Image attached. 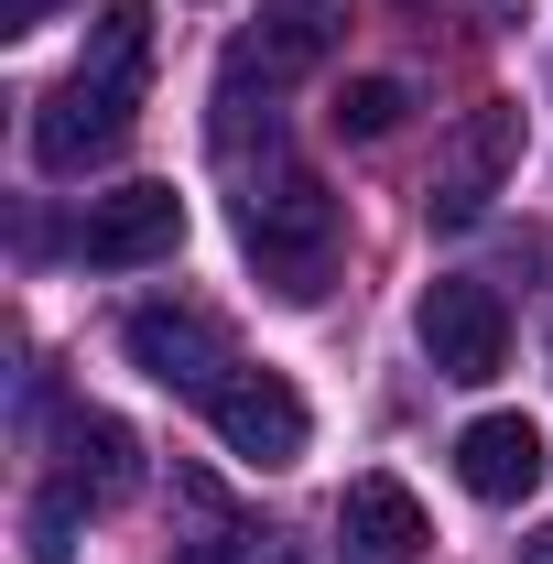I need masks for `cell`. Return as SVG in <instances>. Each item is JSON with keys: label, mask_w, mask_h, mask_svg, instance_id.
<instances>
[{"label": "cell", "mask_w": 553, "mask_h": 564, "mask_svg": "<svg viewBox=\"0 0 553 564\" xmlns=\"http://www.w3.org/2000/svg\"><path fill=\"white\" fill-rule=\"evenodd\" d=\"M141 76H152V11L141 0H109L98 33H87V66L33 109V163L44 174H98L141 120Z\"/></svg>", "instance_id": "obj_1"}, {"label": "cell", "mask_w": 553, "mask_h": 564, "mask_svg": "<svg viewBox=\"0 0 553 564\" xmlns=\"http://www.w3.org/2000/svg\"><path fill=\"white\" fill-rule=\"evenodd\" d=\"M239 239H250V261L272 293H326V261H337V196L272 152L261 174H239Z\"/></svg>", "instance_id": "obj_2"}, {"label": "cell", "mask_w": 553, "mask_h": 564, "mask_svg": "<svg viewBox=\"0 0 553 564\" xmlns=\"http://www.w3.org/2000/svg\"><path fill=\"white\" fill-rule=\"evenodd\" d=\"M510 163H521V98H478V109L445 131V152H434L423 207L445 217V228H467V217H488V196L510 185Z\"/></svg>", "instance_id": "obj_3"}, {"label": "cell", "mask_w": 553, "mask_h": 564, "mask_svg": "<svg viewBox=\"0 0 553 564\" xmlns=\"http://www.w3.org/2000/svg\"><path fill=\"white\" fill-rule=\"evenodd\" d=\"M207 423H217V445H228L239 467H293V456H304V434H315L304 391H293L282 369H250V358L207 391Z\"/></svg>", "instance_id": "obj_4"}, {"label": "cell", "mask_w": 553, "mask_h": 564, "mask_svg": "<svg viewBox=\"0 0 553 564\" xmlns=\"http://www.w3.org/2000/svg\"><path fill=\"white\" fill-rule=\"evenodd\" d=\"M174 250H185V196L174 185H109L76 217V261H98V272H152Z\"/></svg>", "instance_id": "obj_5"}, {"label": "cell", "mask_w": 553, "mask_h": 564, "mask_svg": "<svg viewBox=\"0 0 553 564\" xmlns=\"http://www.w3.org/2000/svg\"><path fill=\"white\" fill-rule=\"evenodd\" d=\"M413 337H423V358H434V380H499V358H510V304H499L488 282H423Z\"/></svg>", "instance_id": "obj_6"}, {"label": "cell", "mask_w": 553, "mask_h": 564, "mask_svg": "<svg viewBox=\"0 0 553 564\" xmlns=\"http://www.w3.org/2000/svg\"><path fill=\"white\" fill-rule=\"evenodd\" d=\"M120 348H131L141 380H163V391H196V402H207L217 380L239 369V358H228V326H217L207 304H141L131 326H120Z\"/></svg>", "instance_id": "obj_7"}, {"label": "cell", "mask_w": 553, "mask_h": 564, "mask_svg": "<svg viewBox=\"0 0 553 564\" xmlns=\"http://www.w3.org/2000/svg\"><path fill=\"white\" fill-rule=\"evenodd\" d=\"M347 11L358 0H261V33L228 55V76H261V87H293L304 66H326L347 33Z\"/></svg>", "instance_id": "obj_8"}, {"label": "cell", "mask_w": 553, "mask_h": 564, "mask_svg": "<svg viewBox=\"0 0 553 564\" xmlns=\"http://www.w3.org/2000/svg\"><path fill=\"white\" fill-rule=\"evenodd\" d=\"M55 489L76 499V510H120V499L141 489V445L120 413H66L55 423Z\"/></svg>", "instance_id": "obj_9"}, {"label": "cell", "mask_w": 553, "mask_h": 564, "mask_svg": "<svg viewBox=\"0 0 553 564\" xmlns=\"http://www.w3.org/2000/svg\"><path fill=\"white\" fill-rule=\"evenodd\" d=\"M456 478H467V499H488V510L532 499L543 489V423L532 413H478L456 434Z\"/></svg>", "instance_id": "obj_10"}, {"label": "cell", "mask_w": 553, "mask_h": 564, "mask_svg": "<svg viewBox=\"0 0 553 564\" xmlns=\"http://www.w3.org/2000/svg\"><path fill=\"white\" fill-rule=\"evenodd\" d=\"M337 532L358 564H413L423 543H434V521H423V499L402 489V478H358V489L337 499Z\"/></svg>", "instance_id": "obj_11"}, {"label": "cell", "mask_w": 553, "mask_h": 564, "mask_svg": "<svg viewBox=\"0 0 553 564\" xmlns=\"http://www.w3.org/2000/svg\"><path fill=\"white\" fill-rule=\"evenodd\" d=\"M174 532H185V554H196V564H228L239 543H250V521L228 510V489H217L207 467H174Z\"/></svg>", "instance_id": "obj_12"}, {"label": "cell", "mask_w": 553, "mask_h": 564, "mask_svg": "<svg viewBox=\"0 0 553 564\" xmlns=\"http://www.w3.org/2000/svg\"><path fill=\"white\" fill-rule=\"evenodd\" d=\"M402 109H413V98H402V76H358V87H337V109H326V120H337L347 141H391V131H402Z\"/></svg>", "instance_id": "obj_13"}, {"label": "cell", "mask_w": 553, "mask_h": 564, "mask_svg": "<svg viewBox=\"0 0 553 564\" xmlns=\"http://www.w3.org/2000/svg\"><path fill=\"white\" fill-rule=\"evenodd\" d=\"M22 543H33V564H66V554H76V499H66V489H44Z\"/></svg>", "instance_id": "obj_14"}, {"label": "cell", "mask_w": 553, "mask_h": 564, "mask_svg": "<svg viewBox=\"0 0 553 564\" xmlns=\"http://www.w3.org/2000/svg\"><path fill=\"white\" fill-rule=\"evenodd\" d=\"M33 22H55V0H0V33H33Z\"/></svg>", "instance_id": "obj_15"}, {"label": "cell", "mask_w": 553, "mask_h": 564, "mask_svg": "<svg viewBox=\"0 0 553 564\" xmlns=\"http://www.w3.org/2000/svg\"><path fill=\"white\" fill-rule=\"evenodd\" d=\"M521 11H532V0H467V22H488V33H510Z\"/></svg>", "instance_id": "obj_16"}, {"label": "cell", "mask_w": 553, "mask_h": 564, "mask_svg": "<svg viewBox=\"0 0 553 564\" xmlns=\"http://www.w3.org/2000/svg\"><path fill=\"white\" fill-rule=\"evenodd\" d=\"M228 564H293V543H272V532H250V543H239Z\"/></svg>", "instance_id": "obj_17"}, {"label": "cell", "mask_w": 553, "mask_h": 564, "mask_svg": "<svg viewBox=\"0 0 553 564\" xmlns=\"http://www.w3.org/2000/svg\"><path fill=\"white\" fill-rule=\"evenodd\" d=\"M521 564H553V521H543V532H532V543H521Z\"/></svg>", "instance_id": "obj_18"}]
</instances>
